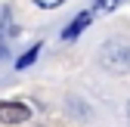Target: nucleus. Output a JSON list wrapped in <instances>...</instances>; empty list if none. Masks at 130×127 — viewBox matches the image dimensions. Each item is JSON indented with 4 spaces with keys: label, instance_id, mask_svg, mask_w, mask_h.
I'll use <instances>...</instances> for the list:
<instances>
[{
    "label": "nucleus",
    "instance_id": "f257e3e1",
    "mask_svg": "<svg viewBox=\"0 0 130 127\" xmlns=\"http://www.w3.org/2000/svg\"><path fill=\"white\" fill-rule=\"evenodd\" d=\"M102 65L108 71H130V46L127 43H105L102 46Z\"/></svg>",
    "mask_w": 130,
    "mask_h": 127
},
{
    "label": "nucleus",
    "instance_id": "f03ea898",
    "mask_svg": "<svg viewBox=\"0 0 130 127\" xmlns=\"http://www.w3.org/2000/svg\"><path fill=\"white\" fill-rule=\"evenodd\" d=\"M28 118H31L28 105H22V102H0V124H22Z\"/></svg>",
    "mask_w": 130,
    "mask_h": 127
},
{
    "label": "nucleus",
    "instance_id": "7ed1b4c3",
    "mask_svg": "<svg viewBox=\"0 0 130 127\" xmlns=\"http://www.w3.org/2000/svg\"><path fill=\"white\" fill-rule=\"evenodd\" d=\"M90 22H93V15H90V12H77V15H74V22H71L68 28L62 31V40H74V37L80 34V31H84V28L90 25Z\"/></svg>",
    "mask_w": 130,
    "mask_h": 127
},
{
    "label": "nucleus",
    "instance_id": "20e7f679",
    "mask_svg": "<svg viewBox=\"0 0 130 127\" xmlns=\"http://www.w3.org/2000/svg\"><path fill=\"white\" fill-rule=\"evenodd\" d=\"M37 53H40V43H34V46H31V50H28V53H25V56H22L19 62H15V68H28L31 62L37 59Z\"/></svg>",
    "mask_w": 130,
    "mask_h": 127
},
{
    "label": "nucleus",
    "instance_id": "39448f33",
    "mask_svg": "<svg viewBox=\"0 0 130 127\" xmlns=\"http://www.w3.org/2000/svg\"><path fill=\"white\" fill-rule=\"evenodd\" d=\"M37 6H43V9H56V6H62L65 0H34Z\"/></svg>",
    "mask_w": 130,
    "mask_h": 127
},
{
    "label": "nucleus",
    "instance_id": "423d86ee",
    "mask_svg": "<svg viewBox=\"0 0 130 127\" xmlns=\"http://www.w3.org/2000/svg\"><path fill=\"white\" fill-rule=\"evenodd\" d=\"M118 3H121V0H99V9H105V12H108V9H115Z\"/></svg>",
    "mask_w": 130,
    "mask_h": 127
}]
</instances>
